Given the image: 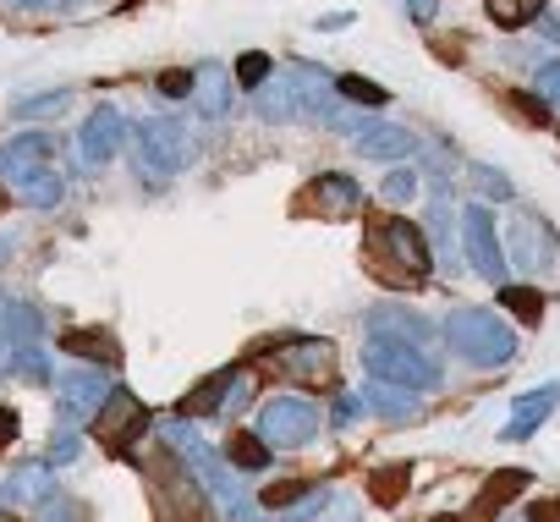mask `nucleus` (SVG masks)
Returning <instances> with one entry per match:
<instances>
[{"mask_svg": "<svg viewBox=\"0 0 560 522\" xmlns=\"http://www.w3.org/2000/svg\"><path fill=\"white\" fill-rule=\"evenodd\" d=\"M533 94H538L544 105H560V61H549V67L533 72Z\"/></svg>", "mask_w": 560, "mask_h": 522, "instance_id": "37", "label": "nucleus"}, {"mask_svg": "<svg viewBox=\"0 0 560 522\" xmlns=\"http://www.w3.org/2000/svg\"><path fill=\"white\" fill-rule=\"evenodd\" d=\"M0 204H7V193H0Z\"/></svg>", "mask_w": 560, "mask_h": 522, "instance_id": "49", "label": "nucleus"}, {"mask_svg": "<svg viewBox=\"0 0 560 522\" xmlns=\"http://www.w3.org/2000/svg\"><path fill=\"white\" fill-rule=\"evenodd\" d=\"M110 380L94 369V363H83V369H67L61 380H56V413H61V424L72 429V424H94L100 418V407L110 402Z\"/></svg>", "mask_w": 560, "mask_h": 522, "instance_id": "6", "label": "nucleus"}, {"mask_svg": "<svg viewBox=\"0 0 560 522\" xmlns=\"http://www.w3.org/2000/svg\"><path fill=\"white\" fill-rule=\"evenodd\" d=\"M247 396H253V374H242V369H236V374H231V385H225V402H220V407H225V413H242V407H247Z\"/></svg>", "mask_w": 560, "mask_h": 522, "instance_id": "38", "label": "nucleus"}, {"mask_svg": "<svg viewBox=\"0 0 560 522\" xmlns=\"http://www.w3.org/2000/svg\"><path fill=\"white\" fill-rule=\"evenodd\" d=\"M72 105V89H50V94H34V100H18L12 116L18 121H34V116H61Z\"/></svg>", "mask_w": 560, "mask_h": 522, "instance_id": "26", "label": "nucleus"}, {"mask_svg": "<svg viewBox=\"0 0 560 522\" xmlns=\"http://www.w3.org/2000/svg\"><path fill=\"white\" fill-rule=\"evenodd\" d=\"M253 105H258V116H264V121H292V116H303L292 78H269V83L253 94Z\"/></svg>", "mask_w": 560, "mask_h": 522, "instance_id": "20", "label": "nucleus"}, {"mask_svg": "<svg viewBox=\"0 0 560 522\" xmlns=\"http://www.w3.org/2000/svg\"><path fill=\"white\" fill-rule=\"evenodd\" d=\"M50 154H56L50 132H18L7 143V165H50Z\"/></svg>", "mask_w": 560, "mask_h": 522, "instance_id": "23", "label": "nucleus"}, {"mask_svg": "<svg viewBox=\"0 0 560 522\" xmlns=\"http://www.w3.org/2000/svg\"><path fill=\"white\" fill-rule=\"evenodd\" d=\"M56 500V478L50 462H23L18 473L0 478V511H23V506H50Z\"/></svg>", "mask_w": 560, "mask_h": 522, "instance_id": "9", "label": "nucleus"}, {"mask_svg": "<svg viewBox=\"0 0 560 522\" xmlns=\"http://www.w3.org/2000/svg\"><path fill=\"white\" fill-rule=\"evenodd\" d=\"M314 209L325 214V220H352L358 209H363V187L352 182V176H341V171H325V176H314Z\"/></svg>", "mask_w": 560, "mask_h": 522, "instance_id": "14", "label": "nucleus"}, {"mask_svg": "<svg viewBox=\"0 0 560 522\" xmlns=\"http://www.w3.org/2000/svg\"><path fill=\"white\" fill-rule=\"evenodd\" d=\"M61 347L78 352V358H89V363H116V358H121V352H116V336H105V330H67Z\"/></svg>", "mask_w": 560, "mask_h": 522, "instance_id": "21", "label": "nucleus"}, {"mask_svg": "<svg viewBox=\"0 0 560 522\" xmlns=\"http://www.w3.org/2000/svg\"><path fill=\"white\" fill-rule=\"evenodd\" d=\"M165 445H171V451L187 462V473L209 489V500H214L220 522H264V517H258V506L247 500V489H242V484L225 473V462H220V456H214V451H209L198 434H192V424H182V413L165 424Z\"/></svg>", "mask_w": 560, "mask_h": 522, "instance_id": "1", "label": "nucleus"}, {"mask_svg": "<svg viewBox=\"0 0 560 522\" xmlns=\"http://www.w3.org/2000/svg\"><path fill=\"white\" fill-rule=\"evenodd\" d=\"M0 330H7L18 347H34L39 330H45V320H39V309H28V303H7V309H0Z\"/></svg>", "mask_w": 560, "mask_h": 522, "instance_id": "22", "label": "nucleus"}, {"mask_svg": "<svg viewBox=\"0 0 560 522\" xmlns=\"http://www.w3.org/2000/svg\"><path fill=\"white\" fill-rule=\"evenodd\" d=\"M192 78H198V72H165V78H160V94H165V100H192Z\"/></svg>", "mask_w": 560, "mask_h": 522, "instance_id": "41", "label": "nucleus"}, {"mask_svg": "<svg viewBox=\"0 0 560 522\" xmlns=\"http://www.w3.org/2000/svg\"><path fill=\"white\" fill-rule=\"evenodd\" d=\"M132 429H143V402H138L132 391H110V402H105L100 418H94V434H100L110 451H121V445L132 440Z\"/></svg>", "mask_w": 560, "mask_h": 522, "instance_id": "13", "label": "nucleus"}, {"mask_svg": "<svg viewBox=\"0 0 560 522\" xmlns=\"http://www.w3.org/2000/svg\"><path fill=\"white\" fill-rule=\"evenodd\" d=\"M225 385H231V374H209V380H203V385H198V391H192V396L182 402V413H187V418H198V413L220 407V402H225V396H220Z\"/></svg>", "mask_w": 560, "mask_h": 522, "instance_id": "33", "label": "nucleus"}, {"mask_svg": "<svg viewBox=\"0 0 560 522\" xmlns=\"http://www.w3.org/2000/svg\"><path fill=\"white\" fill-rule=\"evenodd\" d=\"M275 363L303 385H330L336 380V347L330 341H292V347L275 352Z\"/></svg>", "mask_w": 560, "mask_h": 522, "instance_id": "10", "label": "nucleus"}, {"mask_svg": "<svg viewBox=\"0 0 560 522\" xmlns=\"http://www.w3.org/2000/svg\"><path fill=\"white\" fill-rule=\"evenodd\" d=\"M374 247H390L396 265H407V281H423V276H429V242H423V231H418L412 220H390V225L374 236Z\"/></svg>", "mask_w": 560, "mask_h": 522, "instance_id": "12", "label": "nucleus"}, {"mask_svg": "<svg viewBox=\"0 0 560 522\" xmlns=\"http://www.w3.org/2000/svg\"><path fill=\"white\" fill-rule=\"evenodd\" d=\"M369 374L374 380H390V385H407V391L440 385V369L412 341H385V336H374V347H369Z\"/></svg>", "mask_w": 560, "mask_h": 522, "instance_id": "5", "label": "nucleus"}, {"mask_svg": "<svg viewBox=\"0 0 560 522\" xmlns=\"http://www.w3.org/2000/svg\"><path fill=\"white\" fill-rule=\"evenodd\" d=\"M358 413H363V402H358V396H341V402H336V424H352Z\"/></svg>", "mask_w": 560, "mask_h": 522, "instance_id": "46", "label": "nucleus"}, {"mask_svg": "<svg viewBox=\"0 0 560 522\" xmlns=\"http://www.w3.org/2000/svg\"><path fill=\"white\" fill-rule=\"evenodd\" d=\"M500 309H511L522 325H538L544 320V298L527 292V287H500Z\"/></svg>", "mask_w": 560, "mask_h": 522, "instance_id": "27", "label": "nucleus"}, {"mask_svg": "<svg viewBox=\"0 0 560 522\" xmlns=\"http://www.w3.org/2000/svg\"><path fill=\"white\" fill-rule=\"evenodd\" d=\"M462 247H467V265H472L478 276H489V281L505 276V253H500L489 204H467V209H462Z\"/></svg>", "mask_w": 560, "mask_h": 522, "instance_id": "7", "label": "nucleus"}, {"mask_svg": "<svg viewBox=\"0 0 560 522\" xmlns=\"http://www.w3.org/2000/svg\"><path fill=\"white\" fill-rule=\"evenodd\" d=\"M269 451H275V445H269L264 434H231V440H225V456H231L242 473H258V467H269Z\"/></svg>", "mask_w": 560, "mask_h": 522, "instance_id": "24", "label": "nucleus"}, {"mask_svg": "<svg viewBox=\"0 0 560 522\" xmlns=\"http://www.w3.org/2000/svg\"><path fill=\"white\" fill-rule=\"evenodd\" d=\"M269 78H275V72H269V56H258V50H247V56L236 61V83H242V89H264Z\"/></svg>", "mask_w": 560, "mask_h": 522, "instance_id": "35", "label": "nucleus"}, {"mask_svg": "<svg viewBox=\"0 0 560 522\" xmlns=\"http://www.w3.org/2000/svg\"><path fill=\"white\" fill-rule=\"evenodd\" d=\"M336 89H341V100H347V105H369V111H380V105L390 100L374 78H358V72H352V78H341Z\"/></svg>", "mask_w": 560, "mask_h": 522, "instance_id": "29", "label": "nucleus"}, {"mask_svg": "<svg viewBox=\"0 0 560 522\" xmlns=\"http://www.w3.org/2000/svg\"><path fill=\"white\" fill-rule=\"evenodd\" d=\"M407 12H412V23H434L440 0H407Z\"/></svg>", "mask_w": 560, "mask_h": 522, "instance_id": "45", "label": "nucleus"}, {"mask_svg": "<svg viewBox=\"0 0 560 522\" xmlns=\"http://www.w3.org/2000/svg\"><path fill=\"white\" fill-rule=\"evenodd\" d=\"M472 176H478V187H483V193H489V198H494V204H500V198H511V182H505V176H500V171H489V165H478V171H472Z\"/></svg>", "mask_w": 560, "mask_h": 522, "instance_id": "42", "label": "nucleus"}, {"mask_svg": "<svg viewBox=\"0 0 560 522\" xmlns=\"http://www.w3.org/2000/svg\"><path fill=\"white\" fill-rule=\"evenodd\" d=\"M12 374H23L28 385H50V352H39V341H34V347H18Z\"/></svg>", "mask_w": 560, "mask_h": 522, "instance_id": "31", "label": "nucleus"}, {"mask_svg": "<svg viewBox=\"0 0 560 522\" xmlns=\"http://www.w3.org/2000/svg\"><path fill=\"white\" fill-rule=\"evenodd\" d=\"M18 434H23L18 413H12V407H0V445H18Z\"/></svg>", "mask_w": 560, "mask_h": 522, "instance_id": "44", "label": "nucleus"}, {"mask_svg": "<svg viewBox=\"0 0 560 522\" xmlns=\"http://www.w3.org/2000/svg\"><path fill=\"white\" fill-rule=\"evenodd\" d=\"M369 325H374V336H407V341H423L429 336V325L412 320V314H374Z\"/></svg>", "mask_w": 560, "mask_h": 522, "instance_id": "32", "label": "nucleus"}, {"mask_svg": "<svg viewBox=\"0 0 560 522\" xmlns=\"http://www.w3.org/2000/svg\"><path fill=\"white\" fill-rule=\"evenodd\" d=\"M429 522H456V517H429Z\"/></svg>", "mask_w": 560, "mask_h": 522, "instance_id": "48", "label": "nucleus"}, {"mask_svg": "<svg viewBox=\"0 0 560 522\" xmlns=\"http://www.w3.org/2000/svg\"><path fill=\"white\" fill-rule=\"evenodd\" d=\"M412 149H418V138H412L407 127H390V121H374L369 132H358V154H363V160H390V165H401Z\"/></svg>", "mask_w": 560, "mask_h": 522, "instance_id": "17", "label": "nucleus"}, {"mask_svg": "<svg viewBox=\"0 0 560 522\" xmlns=\"http://www.w3.org/2000/svg\"><path fill=\"white\" fill-rule=\"evenodd\" d=\"M544 12V0H489V18L500 23V28H522V23H533Z\"/></svg>", "mask_w": 560, "mask_h": 522, "instance_id": "28", "label": "nucleus"}, {"mask_svg": "<svg viewBox=\"0 0 560 522\" xmlns=\"http://www.w3.org/2000/svg\"><path fill=\"white\" fill-rule=\"evenodd\" d=\"M407 478H412V467H407V462H401V467H380V473L369 478V484H374V500H380V506H396V500H401V489H407Z\"/></svg>", "mask_w": 560, "mask_h": 522, "instance_id": "34", "label": "nucleus"}, {"mask_svg": "<svg viewBox=\"0 0 560 522\" xmlns=\"http://www.w3.org/2000/svg\"><path fill=\"white\" fill-rule=\"evenodd\" d=\"M7 182H12V193H18L28 209H56V204H61V176H56V165H7Z\"/></svg>", "mask_w": 560, "mask_h": 522, "instance_id": "15", "label": "nucleus"}, {"mask_svg": "<svg viewBox=\"0 0 560 522\" xmlns=\"http://www.w3.org/2000/svg\"><path fill=\"white\" fill-rule=\"evenodd\" d=\"M380 198L390 204V209H401V204H412L418 198V171H407V165H396L385 182H380Z\"/></svg>", "mask_w": 560, "mask_h": 522, "instance_id": "30", "label": "nucleus"}, {"mask_svg": "<svg viewBox=\"0 0 560 522\" xmlns=\"http://www.w3.org/2000/svg\"><path fill=\"white\" fill-rule=\"evenodd\" d=\"M555 402H560V385H538V391H527V396H516V413H511V424L500 429V440H527L549 413H555Z\"/></svg>", "mask_w": 560, "mask_h": 522, "instance_id": "16", "label": "nucleus"}, {"mask_svg": "<svg viewBox=\"0 0 560 522\" xmlns=\"http://www.w3.org/2000/svg\"><path fill=\"white\" fill-rule=\"evenodd\" d=\"M522 484H533L522 467H505V473H494V478L483 484V495H478V511H494V506H505L511 495H522Z\"/></svg>", "mask_w": 560, "mask_h": 522, "instance_id": "25", "label": "nucleus"}, {"mask_svg": "<svg viewBox=\"0 0 560 522\" xmlns=\"http://www.w3.org/2000/svg\"><path fill=\"white\" fill-rule=\"evenodd\" d=\"M429 220H434V236H440V242H445V253H451V220H456V214H451V198H445V193L429 204Z\"/></svg>", "mask_w": 560, "mask_h": 522, "instance_id": "39", "label": "nucleus"}, {"mask_svg": "<svg viewBox=\"0 0 560 522\" xmlns=\"http://www.w3.org/2000/svg\"><path fill=\"white\" fill-rule=\"evenodd\" d=\"M78 517H83V511H78L72 500H61V495H56L50 506H39V522H78Z\"/></svg>", "mask_w": 560, "mask_h": 522, "instance_id": "43", "label": "nucleus"}, {"mask_svg": "<svg viewBox=\"0 0 560 522\" xmlns=\"http://www.w3.org/2000/svg\"><path fill=\"white\" fill-rule=\"evenodd\" d=\"M308 495H319L308 478H292V484H275V489H264V506H298V500H308Z\"/></svg>", "mask_w": 560, "mask_h": 522, "instance_id": "36", "label": "nucleus"}, {"mask_svg": "<svg viewBox=\"0 0 560 522\" xmlns=\"http://www.w3.org/2000/svg\"><path fill=\"white\" fill-rule=\"evenodd\" d=\"M121 111L116 105H94V116L83 121V132H78V154H83V165H105L116 149H121Z\"/></svg>", "mask_w": 560, "mask_h": 522, "instance_id": "11", "label": "nucleus"}, {"mask_svg": "<svg viewBox=\"0 0 560 522\" xmlns=\"http://www.w3.org/2000/svg\"><path fill=\"white\" fill-rule=\"evenodd\" d=\"M258 434L275 445V451H298L319 434V407L303 402V396H275L258 407Z\"/></svg>", "mask_w": 560, "mask_h": 522, "instance_id": "4", "label": "nucleus"}, {"mask_svg": "<svg viewBox=\"0 0 560 522\" xmlns=\"http://www.w3.org/2000/svg\"><path fill=\"white\" fill-rule=\"evenodd\" d=\"M511 265H522V270H555L560 265V242L538 214L511 220Z\"/></svg>", "mask_w": 560, "mask_h": 522, "instance_id": "8", "label": "nucleus"}, {"mask_svg": "<svg viewBox=\"0 0 560 522\" xmlns=\"http://www.w3.org/2000/svg\"><path fill=\"white\" fill-rule=\"evenodd\" d=\"M18 7H45V0H18Z\"/></svg>", "mask_w": 560, "mask_h": 522, "instance_id": "47", "label": "nucleus"}, {"mask_svg": "<svg viewBox=\"0 0 560 522\" xmlns=\"http://www.w3.org/2000/svg\"><path fill=\"white\" fill-rule=\"evenodd\" d=\"M445 341H451L467 363H478V369H505V363L516 358L511 330H505L489 309H451V314H445Z\"/></svg>", "mask_w": 560, "mask_h": 522, "instance_id": "2", "label": "nucleus"}, {"mask_svg": "<svg viewBox=\"0 0 560 522\" xmlns=\"http://www.w3.org/2000/svg\"><path fill=\"white\" fill-rule=\"evenodd\" d=\"M363 407H374L385 424H412L423 407L412 402V391L407 385H390V380H374V385H363Z\"/></svg>", "mask_w": 560, "mask_h": 522, "instance_id": "19", "label": "nucleus"}, {"mask_svg": "<svg viewBox=\"0 0 560 522\" xmlns=\"http://www.w3.org/2000/svg\"><path fill=\"white\" fill-rule=\"evenodd\" d=\"M132 138H138V160H143V171H154V176H176V171H187L192 154H198L192 132H187L176 116H149V121H138Z\"/></svg>", "mask_w": 560, "mask_h": 522, "instance_id": "3", "label": "nucleus"}, {"mask_svg": "<svg viewBox=\"0 0 560 522\" xmlns=\"http://www.w3.org/2000/svg\"><path fill=\"white\" fill-rule=\"evenodd\" d=\"M192 105H198V116H209V121H225V116H231V89H225V67H220V61H203V67H198V78H192Z\"/></svg>", "mask_w": 560, "mask_h": 522, "instance_id": "18", "label": "nucleus"}, {"mask_svg": "<svg viewBox=\"0 0 560 522\" xmlns=\"http://www.w3.org/2000/svg\"><path fill=\"white\" fill-rule=\"evenodd\" d=\"M83 456V440L72 434V429H61L56 434V445H50V467H61V462H78Z\"/></svg>", "mask_w": 560, "mask_h": 522, "instance_id": "40", "label": "nucleus"}]
</instances>
